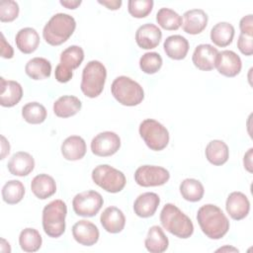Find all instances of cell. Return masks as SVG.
I'll return each mask as SVG.
<instances>
[{"label":"cell","mask_w":253,"mask_h":253,"mask_svg":"<svg viewBox=\"0 0 253 253\" xmlns=\"http://www.w3.org/2000/svg\"><path fill=\"white\" fill-rule=\"evenodd\" d=\"M197 220L204 234L214 240L222 238L230 225L221 209L212 204L204 205L198 210Z\"/></svg>","instance_id":"cell-1"},{"label":"cell","mask_w":253,"mask_h":253,"mask_svg":"<svg viewBox=\"0 0 253 253\" xmlns=\"http://www.w3.org/2000/svg\"><path fill=\"white\" fill-rule=\"evenodd\" d=\"M75 19L65 13L54 14L44 25L42 37L46 43L56 46L65 42L74 33Z\"/></svg>","instance_id":"cell-2"},{"label":"cell","mask_w":253,"mask_h":253,"mask_svg":"<svg viewBox=\"0 0 253 253\" xmlns=\"http://www.w3.org/2000/svg\"><path fill=\"white\" fill-rule=\"evenodd\" d=\"M160 222L164 229L179 238H189L194 232V224L190 217L170 203L162 208Z\"/></svg>","instance_id":"cell-3"},{"label":"cell","mask_w":253,"mask_h":253,"mask_svg":"<svg viewBox=\"0 0 253 253\" xmlns=\"http://www.w3.org/2000/svg\"><path fill=\"white\" fill-rule=\"evenodd\" d=\"M67 206L62 200L48 203L42 210V228L44 233L52 238L61 236L65 231Z\"/></svg>","instance_id":"cell-4"},{"label":"cell","mask_w":253,"mask_h":253,"mask_svg":"<svg viewBox=\"0 0 253 253\" xmlns=\"http://www.w3.org/2000/svg\"><path fill=\"white\" fill-rule=\"evenodd\" d=\"M107 79V69L99 60L89 61L83 71L80 89L89 98L98 97L104 89Z\"/></svg>","instance_id":"cell-5"},{"label":"cell","mask_w":253,"mask_h":253,"mask_svg":"<svg viewBox=\"0 0 253 253\" xmlns=\"http://www.w3.org/2000/svg\"><path fill=\"white\" fill-rule=\"evenodd\" d=\"M111 92L114 98L122 105L133 107L139 105L144 99L142 87L127 76H118L112 83Z\"/></svg>","instance_id":"cell-6"},{"label":"cell","mask_w":253,"mask_h":253,"mask_svg":"<svg viewBox=\"0 0 253 253\" xmlns=\"http://www.w3.org/2000/svg\"><path fill=\"white\" fill-rule=\"evenodd\" d=\"M91 177L97 186L113 194L121 192L126 183L125 174L108 164L96 166L92 171Z\"/></svg>","instance_id":"cell-7"},{"label":"cell","mask_w":253,"mask_h":253,"mask_svg":"<svg viewBox=\"0 0 253 253\" xmlns=\"http://www.w3.org/2000/svg\"><path fill=\"white\" fill-rule=\"evenodd\" d=\"M138 131L148 148L153 151L163 150L169 142V132L159 122L153 119H146L139 125Z\"/></svg>","instance_id":"cell-8"},{"label":"cell","mask_w":253,"mask_h":253,"mask_svg":"<svg viewBox=\"0 0 253 253\" xmlns=\"http://www.w3.org/2000/svg\"><path fill=\"white\" fill-rule=\"evenodd\" d=\"M104 200L100 193L94 190L81 192L74 196L72 208L74 212L79 216L92 217L96 215L103 207Z\"/></svg>","instance_id":"cell-9"},{"label":"cell","mask_w":253,"mask_h":253,"mask_svg":"<svg viewBox=\"0 0 253 253\" xmlns=\"http://www.w3.org/2000/svg\"><path fill=\"white\" fill-rule=\"evenodd\" d=\"M170 179L167 169L156 165H142L134 172V181L141 187L162 186Z\"/></svg>","instance_id":"cell-10"},{"label":"cell","mask_w":253,"mask_h":253,"mask_svg":"<svg viewBox=\"0 0 253 253\" xmlns=\"http://www.w3.org/2000/svg\"><path fill=\"white\" fill-rule=\"evenodd\" d=\"M121 147V138L114 131H102L91 140V150L93 154L100 157L114 155Z\"/></svg>","instance_id":"cell-11"},{"label":"cell","mask_w":253,"mask_h":253,"mask_svg":"<svg viewBox=\"0 0 253 253\" xmlns=\"http://www.w3.org/2000/svg\"><path fill=\"white\" fill-rule=\"evenodd\" d=\"M218 50L211 44L202 43L196 46L192 61L194 65L203 71H210L215 68V62L218 55Z\"/></svg>","instance_id":"cell-12"},{"label":"cell","mask_w":253,"mask_h":253,"mask_svg":"<svg viewBox=\"0 0 253 253\" xmlns=\"http://www.w3.org/2000/svg\"><path fill=\"white\" fill-rule=\"evenodd\" d=\"M72 236L83 246H92L98 242L100 232L98 227L87 219H81L73 224Z\"/></svg>","instance_id":"cell-13"},{"label":"cell","mask_w":253,"mask_h":253,"mask_svg":"<svg viewBox=\"0 0 253 253\" xmlns=\"http://www.w3.org/2000/svg\"><path fill=\"white\" fill-rule=\"evenodd\" d=\"M215 68L219 74L225 77H234L241 71V58L232 50H222L218 52Z\"/></svg>","instance_id":"cell-14"},{"label":"cell","mask_w":253,"mask_h":253,"mask_svg":"<svg viewBox=\"0 0 253 253\" xmlns=\"http://www.w3.org/2000/svg\"><path fill=\"white\" fill-rule=\"evenodd\" d=\"M225 209L232 219L241 220L249 213L250 202L245 194L241 192H232L226 199Z\"/></svg>","instance_id":"cell-15"},{"label":"cell","mask_w":253,"mask_h":253,"mask_svg":"<svg viewBox=\"0 0 253 253\" xmlns=\"http://www.w3.org/2000/svg\"><path fill=\"white\" fill-rule=\"evenodd\" d=\"M162 38L161 30L154 24L141 25L135 32L136 44L142 49L155 48Z\"/></svg>","instance_id":"cell-16"},{"label":"cell","mask_w":253,"mask_h":253,"mask_svg":"<svg viewBox=\"0 0 253 253\" xmlns=\"http://www.w3.org/2000/svg\"><path fill=\"white\" fill-rule=\"evenodd\" d=\"M183 31L190 35L201 34L208 25V15L202 9H191L183 15Z\"/></svg>","instance_id":"cell-17"},{"label":"cell","mask_w":253,"mask_h":253,"mask_svg":"<svg viewBox=\"0 0 253 253\" xmlns=\"http://www.w3.org/2000/svg\"><path fill=\"white\" fill-rule=\"evenodd\" d=\"M7 168L12 175L24 177L29 175L34 170L35 159L26 151H18L9 159Z\"/></svg>","instance_id":"cell-18"},{"label":"cell","mask_w":253,"mask_h":253,"mask_svg":"<svg viewBox=\"0 0 253 253\" xmlns=\"http://www.w3.org/2000/svg\"><path fill=\"white\" fill-rule=\"evenodd\" d=\"M100 222L106 231L110 233H119L125 228L126 217L119 208L108 207L101 213Z\"/></svg>","instance_id":"cell-19"},{"label":"cell","mask_w":253,"mask_h":253,"mask_svg":"<svg viewBox=\"0 0 253 253\" xmlns=\"http://www.w3.org/2000/svg\"><path fill=\"white\" fill-rule=\"evenodd\" d=\"M159 204L160 198L156 193H142L135 199L133 203V211L139 217H150L155 213Z\"/></svg>","instance_id":"cell-20"},{"label":"cell","mask_w":253,"mask_h":253,"mask_svg":"<svg viewBox=\"0 0 253 253\" xmlns=\"http://www.w3.org/2000/svg\"><path fill=\"white\" fill-rule=\"evenodd\" d=\"M1 91H0V104L2 107L11 108L17 105L23 97V88L20 83L14 80H6L0 78Z\"/></svg>","instance_id":"cell-21"},{"label":"cell","mask_w":253,"mask_h":253,"mask_svg":"<svg viewBox=\"0 0 253 253\" xmlns=\"http://www.w3.org/2000/svg\"><path fill=\"white\" fill-rule=\"evenodd\" d=\"M61 154L69 161H76L82 159L86 154V142L79 135H70L66 137L61 143Z\"/></svg>","instance_id":"cell-22"},{"label":"cell","mask_w":253,"mask_h":253,"mask_svg":"<svg viewBox=\"0 0 253 253\" xmlns=\"http://www.w3.org/2000/svg\"><path fill=\"white\" fill-rule=\"evenodd\" d=\"M166 55L175 60L184 59L189 51V42L180 35H172L166 38L163 42Z\"/></svg>","instance_id":"cell-23"},{"label":"cell","mask_w":253,"mask_h":253,"mask_svg":"<svg viewBox=\"0 0 253 253\" xmlns=\"http://www.w3.org/2000/svg\"><path fill=\"white\" fill-rule=\"evenodd\" d=\"M15 42L21 52L30 54L38 48L40 44V36L34 28H23L16 34Z\"/></svg>","instance_id":"cell-24"},{"label":"cell","mask_w":253,"mask_h":253,"mask_svg":"<svg viewBox=\"0 0 253 253\" xmlns=\"http://www.w3.org/2000/svg\"><path fill=\"white\" fill-rule=\"evenodd\" d=\"M33 194L40 200H45L56 192V183L54 179L47 174H39L31 182Z\"/></svg>","instance_id":"cell-25"},{"label":"cell","mask_w":253,"mask_h":253,"mask_svg":"<svg viewBox=\"0 0 253 253\" xmlns=\"http://www.w3.org/2000/svg\"><path fill=\"white\" fill-rule=\"evenodd\" d=\"M144 246L150 253H162L167 250L169 240L160 226L152 225L148 229L144 240Z\"/></svg>","instance_id":"cell-26"},{"label":"cell","mask_w":253,"mask_h":253,"mask_svg":"<svg viewBox=\"0 0 253 253\" xmlns=\"http://www.w3.org/2000/svg\"><path fill=\"white\" fill-rule=\"evenodd\" d=\"M82 107V103L76 96L64 95L53 103V113L58 118H69L76 115Z\"/></svg>","instance_id":"cell-27"},{"label":"cell","mask_w":253,"mask_h":253,"mask_svg":"<svg viewBox=\"0 0 253 253\" xmlns=\"http://www.w3.org/2000/svg\"><path fill=\"white\" fill-rule=\"evenodd\" d=\"M205 154L211 164L220 166L227 162L229 158V149L223 140L213 139L206 146Z\"/></svg>","instance_id":"cell-28"},{"label":"cell","mask_w":253,"mask_h":253,"mask_svg":"<svg viewBox=\"0 0 253 253\" xmlns=\"http://www.w3.org/2000/svg\"><path fill=\"white\" fill-rule=\"evenodd\" d=\"M234 27L227 22H219L211 30V41L219 47L229 45L234 38Z\"/></svg>","instance_id":"cell-29"},{"label":"cell","mask_w":253,"mask_h":253,"mask_svg":"<svg viewBox=\"0 0 253 253\" xmlns=\"http://www.w3.org/2000/svg\"><path fill=\"white\" fill-rule=\"evenodd\" d=\"M25 72L34 80H42L50 76L51 64L44 57H34L26 63Z\"/></svg>","instance_id":"cell-30"},{"label":"cell","mask_w":253,"mask_h":253,"mask_svg":"<svg viewBox=\"0 0 253 253\" xmlns=\"http://www.w3.org/2000/svg\"><path fill=\"white\" fill-rule=\"evenodd\" d=\"M182 198L188 202L196 203L203 199L205 189L203 184L194 178H187L183 180L179 187Z\"/></svg>","instance_id":"cell-31"},{"label":"cell","mask_w":253,"mask_h":253,"mask_svg":"<svg viewBox=\"0 0 253 253\" xmlns=\"http://www.w3.org/2000/svg\"><path fill=\"white\" fill-rule=\"evenodd\" d=\"M84 59V50L79 45H70L60 53L59 64L66 70L72 71L80 66Z\"/></svg>","instance_id":"cell-32"},{"label":"cell","mask_w":253,"mask_h":253,"mask_svg":"<svg viewBox=\"0 0 253 253\" xmlns=\"http://www.w3.org/2000/svg\"><path fill=\"white\" fill-rule=\"evenodd\" d=\"M42 243V238L40 232L33 228L27 227L23 229L19 235V245L25 252H36L38 251Z\"/></svg>","instance_id":"cell-33"},{"label":"cell","mask_w":253,"mask_h":253,"mask_svg":"<svg viewBox=\"0 0 253 253\" xmlns=\"http://www.w3.org/2000/svg\"><path fill=\"white\" fill-rule=\"evenodd\" d=\"M2 199L8 205L20 203L25 195V187L21 181L9 180L2 188Z\"/></svg>","instance_id":"cell-34"},{"label":"cell","mask_w":253,"mask_h":253,"mask_svg":"<svg viewBox=\"0 0 253 253\" xmlns=\"http://www.w3.org/2000/svg\"><path fill=\"white\" fill-rule=\"evenodd\" d=\"M156 22L164 30L176 31L182 26V17L170 8H161L156 14Z\"/></svg>","instance_id":"cell-35"},{"label":"cell","mask_w":253,"mask_h":253,"mask_svg":"<svg viewBox=\"0 0 253 253\" xmlns=\"http://www.w3.org/2000/svg\"><path fill=\"white\" fill-rule=\"evenodd\" d=\"M46 109L43 105L38 102L27 103L22 108L23 119L32 125H39L45 121L46 119Z\"/></svg>","instance_id":"cell-36"},{"label":"cell","mask_w":253,"mask_h":253,"mask_svg":"<svg viewBox=\"0 0 253 253\" xmlns=\"http://www.w3.org/2000/svg\"><path fill=\"white\" fill-rule=\"evenodd\" d=\"M163 60L158 52H146L139 59V67L146 74H154L158 72L162 66Z\"/></svg>","instance_id":"cell-37"},{"label":"cell","mask_w":253,"mask_h":253,"mask_svg":"<svg viewBox=\"0 0 253 253\" xmlns=\"http://www.w3.org/2000/svg\"><path fill=\"white\" fill-rule=\"evenodd\" d=\"M153 4L152 0H129L127 2V11L133 18L141 19L150 14Z\"/></svg>","instance_id":"cell-38"},{"label":"cell","mask_w":253,"mask_h":253,"mask_svg":"<svg viewBox=\"0 0 253 253\" xmlns=\"http://www.w3.org/2000/svg\"><path fill=\"white\" fill-rule=\"evenodd\" d=\"M20 12L19 5L13 0H3L0 2V21L9 23L14 21Z\"/></svg>","instance_id":"cell-39"},{"label":"cell","mask_w":253,"mask_h":253,"mask_svg":"<svg viewBox=\"0 0 253 253\" xmlns=\"http://www.w3.org/2000/svg\"><path fill=\"white\" fill-rule=\"evenodd\" d=\"M237 47L244 55L250 56L253 53V36L241 34L237 40Z\"/></svg>","instance_id":"cell-40"},{"label":"cell","mask_w":253,"mask_h":253,"mask_svg":"<svg viewBox=\"0 0 253 253\" xmlns=\"http://www.w3.org/2000/svg\"><path fill=\"white\" fill-rule=\"evenodd\" d=\"M239 29L241 34L253 36V16L252 14H248L241 18L239 22Z\"/></svg>","instance_id":"cell-41"},{"label":"cell","mask_w":253,"mask_h":253,"mask_svg":"<svg viewBox=\"0 0 253 253\" xmlns=\"http://www.w3.org/2000/svg\"><path fill=\"white\" fill-rule=\"evenodd\" d=\"M54 76L56 81H58L59 83H66L68 82L72 76H73V72L66 70L65 68H63L59 63L56 65L55 67V71H54Z\"/></svg>","instance_id":"cell-42"},{"label":"cell","mask_w":253,"mask_h":253,"mask_svg":"<svg viewBox=\"0 0 253 253\" xmlns=\"http://www.w3.org/2000/svg\"><path fill=\"white\" fill-rule=\"evenodd\" d=\"M14 55L13 47L10 43L6 42V39L3 34H1V56L3 58H12Z\"/></svg>","instance_id":"cell-43"},{"label":"cell","mask_w":253,"mask_h":253,"mask_svg":"<svg viewBox=\"0 0 253 253\" xmlns=\"http://www.w3.org/2000/svg\"><path fill=\"white\" fill-rule=\"evenodd\" d=\"M98 3L109 10H118L122 6V0H98Z\"/></svg>","instance_id":"cell-44"},{"label":"cell","mask_w":253,"mask_h":253,"mask_svg":"<svg viewBox=\"0 0 253 253\" xmlns=\"http://www.w3.org/2000/svg\"><path fill=\"white\" fill-rule=\"evenodd\" d=\"M252 157H253V148H249L248 151L244 154V157H243V165H244V168L249 172V173H252Z\"/></svg>","instance_id":"cell-45"},{"label":"cell","mask_w":253,"mask_h":253,"mask_svg":"<svg viewBox=\"0 0 253 253\" xmlns=\"http://www.w3.org/2000/svg\"><path fill=\"white\" fill-rule=\"evenodd\" d=\"M1 159H4L10 152V144L4 135H1Z\"/></svg>","instance_id":"cell-46"},{"label":"cell","mask_w":253,"mask_h":253,"mask_svg":"<svg viewBox=\"0 0 253 253\" xmlns=\"http://www.w3.org/2000/svg\"><path fill=\"white\" fill-rule=\"evenodd\" d=\"M59 3L63 7L73 10V9H76L78 6H80L82 1L81 0H60Z\"/></svg>","instance_id":"cell-47"},{"label":"cell","mask_w":253,"mask_h":253,"mask_svg":"<svg viewBox=\"0 0 253 253\" xmlns=\"http://www.w3.org/2000/svg\"><path fill=\"white\" fill-rule=\"evenodd\" d=\"M238 252L239 250L235 247H232V246H228V245H225L223 247H220L216 250V252Z\"/></svg>","instance_id":"cell-48"}]
</instances>
